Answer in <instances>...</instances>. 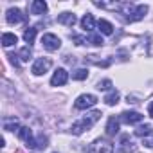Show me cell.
<instances>
[{"mask_svg": "<svg viewBox=\"0 0 153 153\" xmlns=\"http://www.w3.org/2000/svg\"><path fill=\"white\" fill-rule=\"evenodd\" d=\"M96 103H97V97L94 94H83V96H79L78 99H76L74 106L78 110H87V108H92Z\"/></svg>", "mask_w": 153, "mask_h": 153, "instance_id": "obj_5", "label": "cell"}, {"mask_svg": "<svg viewBox=\"0 0 153 153\" xmlns=\"http://www.w3.org/2000/svg\"><path fill=\"white\" fill-rule=\"evenodd\" d=\"M121 11L123 15L126 16L128 22H139L146 16L148 13V6L146 4H140V6H133V4H121Z\"/></svg>", "mask_w": 153, "mask_h": 153, "instance_id": "obj_2", "label": "cell"}, {"mask_svg": "<svg viewBox=\"0 0 153 153\" xmlns=\"http://www.w3.org/2000/svg\"><path fill=\"white\" fill-rule=\"evenodd\" d=\"M34 38H36V29H34V27H27L25 33H24V40L31 45V43L34 42Z\"/></svg>", "mask_w": 153, "mask_h": 153, "instance_id": "obj_22", "label": "cell"}, {"mask_svg": "<svg viewBox=\"0 0 153 153\" xmlns=\"http://www.w3.org/2000/svg\"><path fill=\"white\" fill-rule=\"evenodd\" d=\"M31 56H33V49H31V45L22 47V49H20V52H18V58H20L22 61H29V59H31Z\"/></svg>", "mask_w": 153, "mask_h": 153, "instance_id": "obj_19", "label": "cell"}, {"mask_svg": "<svg viewBox=\"0 0 153 153\" xmlns=\"http://www.w3.org/2000/svg\"><path fill=\"white\" fill-rule=\"evenodd\" d=\"M42 43H43V47H45L49 52H54V51H58V49L61 47V40H59L56 34H52V33H47V34H43V38H42Z\"/></svg>", "mask_w": 153, "mask_h": 153, "instance_id": "obj_6", "label": "cell"}, {"mask_svg": "<svg viewBox=\"0 0 153 153\" xmlns=\"http://www.w3.org/2000/svg\"><path fill=\"white\" fill-rule=\"evenodd\" d=\"M6 20H7V24L15 25V24L24 22V20H25V15H24L18 7H11V9H7V13H6Z\"/></svg>", "mask_w": 153, "mask_h": 153, "instance_id": "obj_7", "label": "cell"}, {"mask_svg": "<svg viewBox=\"0 0 153 153\" xmlns=\"http://www.w3.org/2000/svg\"><path fill=\"white\" fill-rule=\"evenodd\" d=\"M47 11V4L43 2V0H34V2L31 4V13L33 15H43Z\"/></svg>", "mask_w": 153, "mask_h": 153, "instance_id": "obj_15", "label": "cell"}, {"mask_svg": "<svg viewBox=\"0 0 153 153\" xmlns=\"http://www.w3.org/2000/svg\"><path fill=\"white\" fill-rule=\"evenodd\" d=\"M110 87H112V81H110V79H103V81L97 83V88H99V90H108Z\"/></svg>", "mask_w": 153, "mask_h": 153, "instance_id": "obj_24", "label": "cell"}, {"mask_svg": "<svg viewBox=\"0 0 153 153\" xmlns=\"http://www.w3.org/2000/svg\"><path fill=\"white\" fill-rule=\"evenodd\" d=\"M87 40H88L92 45H96V47H101V45L105 43V42H103V38H101V34H96V33H92Z\"/></svg>", "mask_w": 153, "mask_h": 153, "instance_id": "obj_23", "label": "cell"}, {"mask_svg": "<svg viewBox=\"0 0 153 153\" xmlns=\"http://www.w3.org/2000/svg\"><path fill=\"white\" fill-rule=\"evenodd\" d=\"M68 81V72L65 68H58L54 74H52V78H51V85L52 87H61Z\"/></svg>", "mask_w": 153, "mask_h": 153, "instance_id": "obj_8", "label": "cell"}, {"mask_svg": "<svg viewBox=\"0 0 153 153\" xmlns=\"http://www.w3.org/2000/svg\"><path fill=\"white\" fill-rule=\"evenodd\" d=\"M142 144H144V146H148V148H153V131H151L148 137H144V139H142Z\"/></svg>", "mask_w": 153, "mask_h": 153, "instance_id": "obj_26", "label": "cell"}, {"mask_svg": "<svg viewBox=\"0 0 153 153\" xmlns=\"http://www.w3.org/2000/svg\"><path fill=\"white\" fill-rule=\"evenodd\" d=\"M119 121L124 123V124H135V123H140L142 121V115L139 112H123L119 115Z\"/></svg>", "mask_w": 153, "mask_h": 153, "instance_id": "obj_10", "label": "cell"}, {"mask_svg": "<svg viewBox=\"0 0 153 153\" xmlns=\"http://www.w3.org/2000/svg\"><path fill=\"white\" fill-rule=\"evenodd\" d=\"M97 27H99V33H103V34H112L114 33V25L108 20H99Z\"/></svg>", "mask_w": 153, "mask_h": 153, "instance_id": "obj_16", "label": "cell"}, {"mask_svg": "<svg viewBox=\"0 0 153 153\" xmlns=\"http://www.w3.org/2000/svg\"><path fill=\"white\" fill-rule=\"evenodd\" d=\"M9 58H11V63H13L15 67H18V65H20V63H18V59H16L18 56H15V54H9Z\"/></svg>", "mask_w": 153, "mask_h": 153, "instance_id": "obj_27", "label": "cell"}, {"mask_svg": "<svg viewBox=\"0 0 153 153\" xmlns=\"http://www.w3.org/2000/svg\"><path fill=\"white\" fill-rule=\"evenodd\" d=\"M105 103H106L108 106H114V105H117V103H119V92H117V90H112L110 94H106V97H105Z\"/></svg>", "mask_w": 153, "mask_h": 153, "instance_id": "obj_20", "label": "cell"}, {"mask_svg": "<svg viewBox=\"0 0 153 153\" xmlns=\"http://www.w3.org/2000/svg\"><path fill=\"white\" fill-rule=\"evenodd\" d=\"M51 67H52V59H51V58H38V59L33 63L31 72H33L34 76H43L45 72H49Z\"/></svg>", "mask_w": 153, "mask_h": 153, "instance_id": "obj_3", "label": "cell"}, {"mask_svg": "<svg viewBox=\"0 0 153 153\" xmlns=\"http://www.w3.org/2000/svg\"><path fill=\"white\" fill-rule=\"evenodd\" d=\"M117 133H119V119L110 117L108 123H106V135L114 137V135H117Z\"/></svg>", "mask_w": 153, "mask_h": 153, "instance_id": "obj_12", "label": "cell"}, {"mask_svg": "<svg viewBox=\"0 0 153 153\" xmlns=\"http://www.w3.org/2000/svg\"><path fill=\"white\" fill-rule=\"evenodd\" d=\"M72 40L76 42V45H85V43L88 42L85 36H78V34H74V36H72Z\"/></svg>", "mask_w": 153, "mask_h": 153, "instance_id": "obj_25", "label": "cell"}, {"mask_svg": "<svg viewBox=\"0 0 153 153\" xmlns=\"http://www.w3.org/2000/svg\"><path fill=\"white\" fill-rule=\"evenodd\" d=\"M87 78H88V70L87 68H78V70L72 72V79H76V81H83Z\"/></svg>", "mask_w": 153, "mask_h": 153, "instance_id": "obj_21", "label": "cell"}, {"mask_svg": "<svg viewBox=\"0 0 153 153\" xmlns=\"http://www.w3.org/2000/svg\"><path fill=\"white\" fill-rule=\"evenodd\" d=\"M148 114H149V117H153V101H151L149 106H148Z\"/></svg>", "mask_w": 153, "mask_h": 153, "instance_id": "obj_28", "label": "cell"}, {"mask_svg": "<svg viewBox=\"0 0 153 153\" xmlns=\"http://www.w3.org/2000/svg\"><path fill=\"white\" fill-rule=\"evenodd\" d=\"M58 22L63 24V25H67V27H72L78 20H76V15H72V13H61L58 16Z\"/></svg>", "mask_w": 153, "mask_h": 153, "instance_id": "obj_13", "label": "cell"}, {"mask_svg": "<svg viewBox=\"0 0 153 153\" xmlns=\"http://www.w3.org/2000/svg\"><path fill=\"white\" fill-rule=\"evenodd\" d=\"M81 27H83L87 33H92V31L96 29V20H94V16H92L90 13H87V15L81 18Z\"/></svg>", "mask_w": 153, "mask_h": 153, "instance_id": "obj_11", "label": "cell"}, {"mask_svg": "<svg viewBox=\"0 0 153 153\" xmlns=\"http://www.w3.org/2000/svg\"><path fill=\"white\" fill-rule=\"evenodd\" d=\"M18 137H20L24 142H27V146H29L31 149H36V140L33 139V131H31V128L22 126V128H20V131H18Z\"/></svg>", "mask_w": 153, "mask_h": 153, "instance_id": "obj_9", "label": "cell"}, {"mask_svg": "<svg viewBox=\"0 0 153 153\" xmlns=\"http://www.w3.org/2000/svg\"><path fill=\"white\" fill-rule=\"evenodd\" d=\"M151 131H153L151 124H140V126H137V128H135V135H137V137H142V139H144V137H148Z\"/></svg>", "mask_w": 153, "mask_h": 153, "instance_id": "obj_18", "label": "cell"}, {"mask_svg": "<svg viewBox=\"0 0 153 153\" xmlns=\"http://www.w3.org/2000/svg\"><path fill=\"white\" fill-rule=\"evenodd\" d=\"M101 119V112L99 110H94V112H88L83 119H79V121H76L74 124H72V133L74 135H81L83 131H87V130H90L97 121Z\"/></svg>", "mask_w": 153, "mask_h": 153, "instance_id": "obj_1", "label": "cell"}, {"mask_svg": "<svg viewBox=\"0 0 153 153\" xmlns=\"http://www.w3.org/2000/svg\"><path fill=\"white\" fill-rule=\"evenodd\" d=\"M4 130L7 131H20V124L16 117H6L4 119Z\"/></svg>", "mask_w": 153, "mask_h": 153, "instance_id": "obj_14", "label": "cell"}, {"mask_svg": "<svg viewBox=\"0 0 153 153\" xmlns=\"http://www.w3.org/2000/svg\"><path fill=\"white\" fill-rule=\"evenodd\" d=\"M16 42H18L16 34H13V33H4V34H2V45H4V47H11V45H15Z\"/></svg>", "mask_w": 153, "mask_h": 153, "instance_id": "obj_17", "label": "cell"}, {"mask_svg": "<svg viewBox=\"0 0 153 153\" xmlns=\"http://www.w3.org/2000/svg\"><path fill=\"white\" fill-rule=\"evenodd\" d=\"M90 153H112L114 151V146L112 142H108L106 139H96L92 144H90Z\"/></svg>", "mask_w": 153, "mask_h": 153, "instance_id": "obj_4", "label": "cell"}]
</instances>
